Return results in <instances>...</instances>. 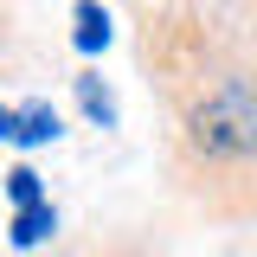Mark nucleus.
<instances>
[{"instance_id":"nucleus-3","label":"nucleus","mask_w":257,"mask_h":257,"mask_svg":"<svg viewBox=\"0 0 257 257\" xmlns=\"http://www.w3.org/2000/svg\"><path fill=\"white\" fill-rule=\"evenodd\" d=\"M52 135H58V109H52V103H26L13 142H20V148H39V142H52Z\"/></svg>"},{"instance_id":"nucleus-2","label":"nucleus","mask_w":257,"mask_h":257,"mask_svg":"<svg viewBox=\"0 0 257 257\" xmlns=\"http://www.w3.org/2000/svg\"><path fill=\"white\" fill-rule=\"evenodd\" d=\"M71 20H77V52H103L109 45V13H103V0H77L71 7Z\"/></svg>"},{"instance_id":"nucleus-5","label":"nucleus","mask_w":257,"mask_h":257,"mask_svg":"<svg viewBox=\"0 0 257 257\" xmlns=\"http://www.w3.org/2000/svg\"><path fill=\"white\" fill-rule=\"evenodd\" d=\"M77 103H84V116L103 128H116V103H109V90L96 84V77H77Z\"/></svg>"},{"instance_id":"nucleus-1","label":"nucleus","mask_w":257,"mask_h":257,"mask_svg":"<svg viewBox=\"0 0 257 257\" xmlns=\"http://www.w3.org/2000/svg\"><path fill=\"white\" fill-rule=\"evenodd\" d=\"M187 148L199 167H244L257 161V84L251 77H219L187 109Z\"/></svg>"},{"instance_id":"nucleus-4","label":"nucleus","mask_w":257,"mask_h":257,"mask_svg":"<svg viewBox=\"0 0 257 257\" xmlns=\"http://www.w3.org/2000/svg\"><path fill=\"white\" fill-rule=\"evenodd\" d=\"M52 225H58V212H52V199H39V206H20V212H13V231H7V238H13V244L26 251V244H39V238H45Z\"/></svg>"},{"instance_id":"nucleus-7","label":"nucleus","mask_w":257,"mask_h":257,"mask_svg":"<svg viewBox=\"0 0 257 257\" xmlns=\"http://www.w3.org/2000/svg\"><path fill=\"white\" fill-rule=\"evenodd\" d=\"M13 128H20V109H7V103H0V142H13Z\"/></svg>"},{"instance_id":"nucleus-6","label":"nucleus","mask_w":257,"mask_h":257,"mask_svg":"<svg viewBox=\"0 0 257 257\" xmlns=\"http://www.w3.org/2000/svg\"><path fill=\"white\" fill-rule=\"evenodd\" d=\"M7 193H13V206H39V199H45L32 167H13V174H7Z\"/></svg>"}]
</instances>
